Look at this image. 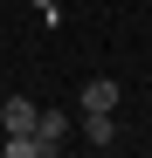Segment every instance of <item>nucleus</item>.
<instances>
[{
  "label": "nucleus",
  "instance_id": "nucleus-4",
  "mask_svg": "<svg viewBox=\"0 0 152 158\" xmlns=\"http://www.w3.org/2000/svg\"><path fill=\"white\" fill-rule=\"evenodd\" d=\"M35 117L42 110H35L28 96H7V103H0V131H35Z\"/></svg>",
  "mask_w": 152,
  "mask_h": 158
},
{
  "label": "nucleus",
  "instance_id": "nucleus-3",
  "mask_svg": "<svg viewBox=\"0 0 152 158\" xmlns=\"http://www.w3.org/2000/svg\"><path fill=\"white\" fill-rule=\"evenodd\" d=\"M69 131H76V117H69V110H42V117H35V138H42L48 151H62Z\"/></svg>",
  "mask_w": 152,
  "mask_h": 158
},
{
  "label": "nucleus",
  "instance_id": "nucleus-5",
  "mask_svg": "<svg viewBox=\"0 0 152 158\" xmlns=\"http://www.w3.org/2000/svg\"><path fill=\"white\" fill-rule=\"evenodd\" d=\"M35 7H42V21H48V28L62 21V7H56V0H35Z\"/></svg>",
  "mask_w": 152,
  "mask_h": 158
},
{
  "label": "nucleus",
  "instance_id": "nucleus-1",
  "mask_svg": "<svg viewBox=\"0 0 152 158\" xmlns=\"http://www.w3.org/2000/svg\"><path fill=\"white\" fill-rule=\"evenodd\" d=\"M76 124H83V138H90V151H111V144H118V110H83Z\"/></svg>",
  "mask_w": 152,
  "mask_h": 158
},
{
  "label": "nucleus",
  "instance_id": "nucleus-2",
  "mask_svg": "<svg viewBox=\"0 0 152 158\" xmlns=\"http://www.w3.org/2000/svg\"><path fill=\"white\" fill-rule=\"evenodd\" d=\"M118 103H124V89L111 83V76H90L83 96H76V110H118Z\"/></svg>",
  "mask_w": 152,
  "mask_h": 158
}]
</instances>
